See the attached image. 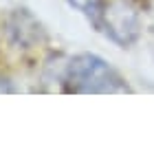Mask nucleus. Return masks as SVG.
Listing matches in <instances>:
<instances>
[{
    "instance_id": "1",
    "label": "nucleus",
    "mask_w": 154,
    "mask_h": 154,
    "mask_svg": "<svg viewBox=\"0 0 154 154\" xmlns=\"http://www.w3.org/2000/svg\"><path fill=\"white\" fill-rule=\"evenodd\" d=\"M66 90L71 93H128L125 82L106 60L93 53H82L66 66Z\"/></svg>"
},
{
    "instance_id": "2",
    "label": "nucleus",
    "mask_w": 154,
    "mask_h": 154,
    "mask_svg": "<svg viewBox=\"0 0 154 154\" xmlns=\"http://www.w3.org/2000/svg\"><path fill=\"white\" fill-rule=\"evenodd\" d=\"M139 13L134 11V7L117 0V2L106 5L101 20V29L106 35L119 46H128L139 38Z\"/></svg>"
},
{
    "instance_id": "3",
    "label": "nucleus",
    "mask_w": 154,
    "mask_h": 154,
    "mask_svg": "<svg viewBox=\"0 0 154 154\" xmlns=\"http://www.w3.org/2000/svg\"><path fill=\"white\" fill-rule=\"evenodd\" d=\"M9 35L20 46H31L42 38V26L35 22V18L24 9L16 11L9 20Z\"/></svg>"
},
{
    "instance_id": "4",
    "label": "nucleus",
    "mask_w": 154,
    "mask_h": 154,
    "mask_svg": "<svg viewBox=\"0 0 154 154\" xmlns=\"http://www.w3.org/2000/svg\"><path fill=\"white\" fill-rule=\"evenodd\" d=\"M77 11H82L90 22L95 24V29H101L103 11H106V2L103 0H68Z\"/></svg>"
}]
</instances>
